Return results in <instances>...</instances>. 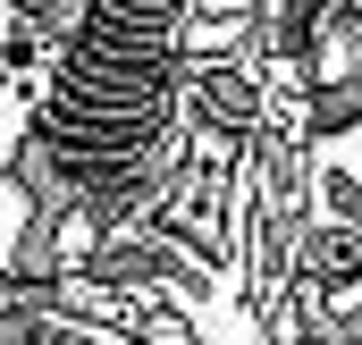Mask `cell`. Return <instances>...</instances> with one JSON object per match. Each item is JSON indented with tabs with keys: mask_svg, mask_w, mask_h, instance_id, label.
<instances>
[{
	"mask_svg": "<svg viewBox=\"0 0 362 345\" xmlns=\"http://www.w3.org/2000/svg\"><path fill=\"white\" fill-rule=\"evenodd\" d=\"M8 169L59 228V278L152 219L185 169V0H93Z\"/></svg>",
	"mask_w": 362,
	"mask_h": 345,
	"instance_id": "6da1fadb",
	"label": "cell"
},
{
	"mask_svg": "<svg viewBox=\"0 0 362 345\" xmlns=\"http://www.w3.org/2000/svg\"><path fill=\"white\" fill-rule=\"evenodd\" d=\"M17 8H25V25H34V42H42V51L59 59V51H68V34L85 25V8H93V0H17Z\"/></svg>",
	"mask_w": 362,
	"mask_h": 345,
	"instance_id": "7a4b0ae2",
	"label": "cell"
}]
</instances>
